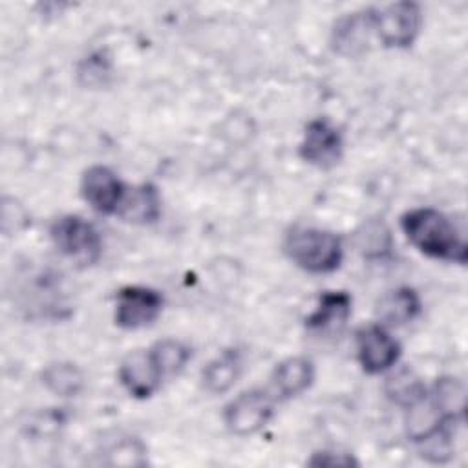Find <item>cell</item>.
<instances>
[{"mask_svg":"<svg viewBox=\"0 0 468 468\" xmlns=\"http://www.w3.org/2000/svg\"><path fill=\"white\" fill-rule=\"evenodd\" d=\"M400 229L406 239L422 254L433 260L466 263V239L444 212L431 207L411 208L400 216Z\"/></svg>","mask_w":468,"mask_h":468,"instance_id":"obj_1","label":"cell"},{"mask_svg":"<svg viewBox=\"0 0 468 468\" xmlns=\"http://www.w3.org/2000/svg\"><path fill=\"white\" fill-rule=\"evenodd\" d=\"M285 256L300 269L311 274L333 272L340 267L344 258V245L338 234L318 229L296 225L283 236Z\"/></svg>","mask_w":468,"mask_h":468,"instance_id":"obj_2","label":"cell"},{"mask_svg":"<svg viewBox=\"0 0 468 468\" xmlns=\"http://www.w3.org/2000/svg\"><path fill=\"white\" fill-rule=\"evenodd\" d=\"M49 236L58 252L79 267L97 263L102 254V238L97 227L77 214L55 219L49 229Z\"/></svg>","mask_w":468,"mask_h":468,"instance_id":"obj_3","label":"cell"},{"mask_svg":"<svg viewBox=\"0 0 468 468\" xmlns=\"http://www.w3.org/2000/svg\"><path fill=\"white\" fill-rule=\"evenodd\" d=\"M274 395L269 389H247L232 399L223 411L225 426L239 437L252 435L265 428L274 413Z\"/></svg>","mask_w":468,"mask_h":468,"instance_id":"obj_4","label":"cell"},{"mask_svg":"<svg viewBox=\"0 0 468 468\" xmlns=\"http://www.w3.org/2000/svg\"><path fill=\"white\" fill-rule=\"evenodd\" d=\"M422 26V11L415 2H395L375 11V35L386 48H410Z\"/></svg>","mask_w":468,"mask_h":468,"instance_id":"obj_5","label":"cell"},{"mask_svg":"<svg viewBox=\"0 0 468 468\" xmlns=\"http://www.w3.org/2000/svg\"><path fill=\"white\" fill-rule=\"evenodd\" d=\"M298 154L307 165L322 170L333 168L344 155V139L340 130L325 117L309 121L303 130Z\"/></svg>","mask_w":468,"mask_h":468,"instance_id":"obj_6","label":"cell"},{"mask_svg":"<svg viewBox=\"0 0 468 468\" xmlns=\"http://www.w3.org/2000/svg\"><path fill=\"white\" fill-rule=\"evenodd\" d=\"M163 311L159 291L143 285H126L115 296L113 320L122 329H141L154 324Z\"/></svg>","mask_w":468,"mask_h":468,"instance_id":"obj_7","label":"cell"},{"mask_svg":"<svg viewBox=\"0 0 468 468\" xmlns=\"http://www.w3.org/2000/svg\"><path fill=\"white\" fill-rule=\"evenodd\" d=\"M400 356V344L384 324H367L356 331V358L369 375L391 369Z\"/></svg>","mask_w":468,"mask_h":468,"instance_id":"obj_8","label":"cell"},{"mask_svg":"<svg viewBox=\"0 0 468 468\" xmlns=\"http://www.w3.org/2000/svg\"><path fill=\"white\" fill-rule=\"evenodd\" d=\"M119 382L133 399L152 397L166 378L152 349L130 351L119 364Z\"/></svg>","mask_w":468,"mask_h":468,"instance_id":"obj_9","label":"cell"},{"mask_svg":"<svg viewBox=\"0 0 468 468\" xmlns=\"http://www.w3.org/2000/svg\"><path fill=\"white\" fill-rule=\"evenodd\" d=\"M375 11L366 7L340 16L331 31V46L342 57H360L369 49L371 37L375 35Z\"/></svg>","mask_w":468,"mask_h":468,"instance_id":"obj_10","label":"cell"},{"mask_svg":"<svg viewBox=\"0 0 468 468\" xmlns=\"http://www.w3.org/2000/svg\"><path fill=\"white\" fill-rule=\"evenodd\" d=\"M126 185L117 174L102 165H93L80 177V194L84 201L99 214H117L124 197Z\"/></svg>","mask_w":468,"mask_h":468,"instance_id":"obj_11","label":"cell"},{"mask_svg":"<svg viewBox=\"0 0 468 468\" xmlns=\"http://www.w3.org/2000/svg\"><path fill=\"white\" fill-rule=\"evenodd\" d=\"M314 380V364L307 356H289L276 364L271 375V393L276 400L302 395Z\"/></svg>","mask_w":468,"mask_h":468,"instance_id":"obj_12","label":"cell"},{"mask_svg":"<svg viewBox=\"0 0 468 468\" xmlns=\"http://www.w3.org/2000/svg\"><path fill=\"white\" fill-rule=\"evenodd\" d=\"M351 296L346 291H325L316 309L305 318V327L320 335L340 333L351 316Z\"/></svg>","mask_w":468,"mask_h":468,"instance_id":"obj_13","label":"cell"},{"mask_svg":"<svg viewBox=\"0 0 468 468\" xmlns=\"http://www.w3.org/2000/svg\"><path fill=\"white\" fill-rule=\"evenodd\" d=\"M121 219L137 225H148L161 216V196L152 183H141L137 186H126L124 197L117 208Z\"/></svg>","mask_w":468,"mask_h":468,"instance_id":"obj_14","label":"cell"},{"mask_svg":"<svg viewBox=\"0 0 468 468\" xmlns=\"http://www.w3.org/2000/svg\"><path fill=\"white\" fill-rule=\"evenodd\" d=\"M241 375V353L236 347L223 349L201 371L203 388L212 395L229 391Z\"/></svg>","mask_w":468,"mask_h":468,"instance_id":"obj_15","label":"cell"},{"mask_svg":"<svg viewBox=\"0 0 468 468\" xmlns=\"http://www.w3.org/2000/svg\"><path fill=\"white\" fill-rule=\"evenodd\" d=\"M380 324L386 325H404L411 322L420 313V298L411 287H399L388 292L378 303Z\"/></svg>","mask_w":468,"mask_h":468,"instance_id":"obj_16","label":"cell"},{"mask_svg":"<svg viewBox=\"0 0 468 468\" xmlns=\"http://www.w3.org/2000/svg\"><path fill=\"white\" fill-rule=\"evenodd\" d=\"M42 384L57 397H77L84 388L82 371L71 362H53L44 367Z\"/></svg>","mask_w":468,"mask_h":468,"instance_id":"obj_17","label":"cell"},{"mask_svg":"<svg viewBox=\"0 0 468 468\" xmlns=\"http://www.w3.org/2000/svg\"><path fill=\"white\" fill-rule=\"evenodd\" d=\"M433 406L441 411L442 417L461 420L464 417V384L455 377H444L437 380L431 393H428Z\"/></svg>","mask_w":468,"mask_h":468,"instance_id":"obj_18","label":"cell"},{"mask_svg":"<svg viewBox=\"0 0 468 468\" xmlns=\"http://www.w3.org/2000/svg\"><path fill=\"white\" fill-rule=\"evenodd\" d=\"M150 349L155 355L166 378L179 373L192 356V349L181 340H174V338L159 340Z\"/></svg>","mask_w":468,"mask_h":468,"instance_id":"obj_19","label":"cell"},{"mask_svg":"<svg viewBox=\"0 0 468 468\" xmlns=\"http://www.w3.org/2000/svg\"><path fill=\"white\" fill-rule=\"evenodd\" d=\"M112 461L110 464H132L139 466L144 464V448L139 441H121L113 450H112Z\"/></svg>","mask_w":468,"mask_h":468,"instance_id":"obj_20","label":"cell"},{"mask_svg":"<svg viewBox=\"0 0 468 468\" xmlns=\"http://www.w3.org/2000/svg\"><path fill=\"white\" fill-rule=\"evenodd\" d=\"M108 75H110V62L108 58L102 57V53L90 55L79 69V77H86L88 86L104 84V77Z\"/></svg>","mask_w":468,"mask_h":468,"instance_id":"obj_21","label":"cell"},{"mask_svg":"<svg viewBox=\"0 0 468 468\" xmlns=\"http://www.w3.org/2000/svg\"><path fill=\"white\" fill-rule=\"evenodd\" d=\"M311 466H351L358 464L349 453H335V452H316L309 459Z\"/></svg>","mask_w":468,"mask_h":468,"instance_id":"obj_22","label":"cell"}]
</instances>
